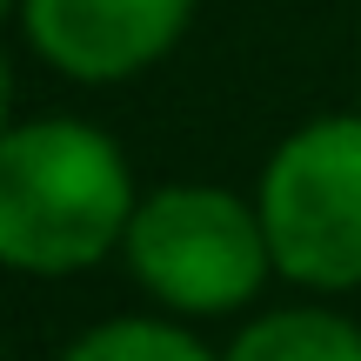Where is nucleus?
Returning a JSON list of instances; mask_svg holds the SVG:
<instances>
[{"instance_id": "obj_8", "label": "nucleus", "mask_w": 361, "mask_h": 361, "mask_svg": "<svg viewBox=\"0 0 361 361\" xmlns=\"http://www.w3.org/2000/svg\"><path fill=\"white\" fill-rule=\"evenodd\" d=\"M7 13H20V0H0V20H7Z\"/></svg>"}, {"instance_id": "obj_2", "label": "nucleus", "mask_w": 361, "mask_h": 361, "mask_svg": "<svg viewBox=\"0 0 361 361\" xmlns=\"http://www.w3.org/2000/svg\"><path fill=\"white\" fill-rule=\"evenodd\" d=\"M134 281L154 301L180 314H228L261 295L274 274V247L261 228V207L207 180H174L154 188L134 207L128 234H121Z\"/></svg>"}, {"instance_id": "obj_5", "label": "nucleus", "mask_w": 361, "mask_h": 361, "mask_svg": "<svg viewBox=\"0 0 361 361\" xmlns=\"http://www.w3.org/2000/svg\"><path fill=\"white\" fill-rule=\"evenodd\" d=\"M221 361H361V328L335 308H274L247 322Z\"/></svg>"}, {"instance_id": "obj_4", "label": "nucleus", "mask_w": 361, "mask_h": 361, "mask_svg": "<svg viewBox=\"0 0 361 361\" xmlns=\"http://www.w3.org/2000/svg\"><path fill=\"white\" fill-rule=\"evenodd\" d=\"M188 20L194 0H20L27 47L87 87H114L168 61Z\"/></svg>"}, {"instance_id": "obj_7", "label": "nucleus", "mask_w": 361, "mask_h": 361, "mask_svg": "<svg viewBox=\"0 0 361 361\" xmlns=\"http://www.w3.org/2000/svg\"><path fill=\"white\" fill-rule=\"evenodd\" d=\"M7 101H13V80H7V54H0V134H7Z\"/></svg>"}, {"instance_id": "obj_1", "label": "nucleus", "mask_w": 361, "mask_h": 361, "mask_svg": "<svg viewBox=\"0 0 361 361\" xmlns=\"http://www.w3.org/2000/svg\"><path fill=\"white\" fill-rule=\"evenodd\" d=\"M134 207V168L87 121H7L0 134V268L80 274L114 255Z\"/></svg>"}, {"instance_id": "obj_3", "label": "nucleus", "mask_w": 361, "mask_h": 361, "mask_svg": "<svg viewBox=\"0 0 361 361\" xmlns=\"http://www.w3.org/2000/svg\"><path fill=\"white\" fill-rule=\"evenodd\" d=\"M255 207L281 281L314 295L361 288V114H322L295 128L261 168Z\"/></svg>"}, {"instance_id": "obj_6", "label": "nucleus", "mask_w": 361, "mask_h": 361, "mask_svg": "<svg viewBox=\"0 0 361 361\" xmlns=\"http://www.w3.org/2000/svg\"><path fill=\"white\" fill-rule=\"evenodd\" d=\"M61 361H221L207 355L188 328L174 322H147V314H121V322H101L74 341Z\"/></svg>"}]
</instances>
